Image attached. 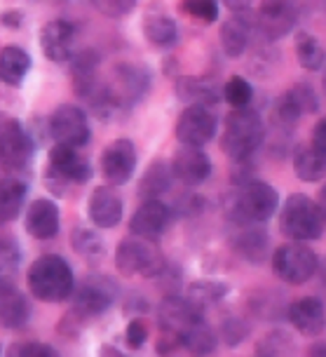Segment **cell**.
<instances>
[{
  "label": "cell",
  "instance_id": "cell-1",
  "mask_svg": "<svg viewBox=\"0 0 326 357\" xmlns=\"http://www.w3.org/2000/svg\"><path fill=\"white\" fill-rule=\"evenodd\" d=\"M279 209V193L261 178H242L226 200V216L235 226H251L272 219Z\"/></svg>",
  "mask_w": 326,
  "mask_h": 357
},
{
  "label": "cell",
  "instance_id": "cell-2",
  "mask_svg": "<svg viewBox=\"0 0 326 357\" xmlns=\"http://www.w3.org/2000/svg\"><path fill=\"white\" fill-rule=\"evenodd\" d=\"M265 139V123L256 108L242 106L233 108L223 123L221 134V151L230 160L247 162L256 151L261 149Z\"/></svg>",
  "mask_w": 326,
  "mask_h": 357
},
{
  "label": "cell",
  "instance_id": "cell-3",
  "mask_svg": "<svg viewBox=\"0 0 326 357\" xmlns=\"http://www.w3.org/2000/svg\"><path fill=\"white\" fill-rule=\"evenodd\" d=\"M29 289L42 303H61L73 296L75 275L68 261L59 254H42L26 273Z\"/></svg>",
  "mask_w": 326,
  "mask_h": 357
},
{
  "label": "cell",
  "instance_id": "cell-4",
  "mask_svg": "<svg viewBox=\"0 0 326 357\" xmlns=\"http://www.w3.org/2000/svg\"><path fill=\"white\" fill-rule=\"evenodd\" d=\"M326 219L319 202L305 193H291L279 209V231L296 242H312L324 235Z\"/></svg>",
  "mask_w": 326,
  "mask_h": 357
},
{
  "label": "cell",
  "instance_id": "cell-5",
  "mask_svg": "<svg viewBox=\"0 0 326 357\" xmlns=\"http://www.w3.org/2000/svg\"><path fill=\"white\" fill-rule=\"evenodd\" d=\"M115 268H118L120 275L134 278L141 275L148 280H155L160 275L167 261H164L162 252L157 250L155 240H146V238H125L120 240V245L115 247Z\"/></svg>",
  "mask_w": 326,
  "mask_h": 357
},
{
  "label": "cell",
  "instance_id": "cell-6",
  "mask_svg": "<svg viewBox=\"0 0 326 357\" xmlns=\"http://www.w3.org/2000/svg\"><path fill=\"white\" fill-rule=\"evenodd\" d=\"M92 162L75 146L54 144L47 158V183L49 190L63 193V186H78L92 178Z\"/></svg>",
  "mask_w": 326,
  "mask_h": 357
},
{
  "label": "cell",
  "instance_id": "cell-7",
  "mask_svg": "<svg viewBox=\"0 0 326 357\" xmlns=\"http://www.w3.org/2000/svg\"><path fill=\"white\" fill-rule=\"evenodd\" d=\"M319 257L305 242H286L272 252V273L286 284H305L317 275Z\"/></svg>",
  "mask_w": 326,
  "mask_h": 357
},
{
  "label": "cell",
  "instance_id": "cell-8",
  "mask_svg": "<svg viewBox=\"0 0 326 357\" xmlns=\"http://www.w3.org/2000/svg\"><path fill=\"white\" fill-rule=\"evenodd\" d=\"M148 89H150V73L146 71L141 63H132V61L118 63L113 68L111 80H106V92L115 113L132 108L137 101H141L146 97Z\"/></svg>",
  "mask_w": 326,
  "mask_h": 357
},
{
  "label": "cell",
  "instance_id": "cell-9",
  "mask_svg": "<svg viewBox=\"0 0 326 357\" xmlns=\"http://www.w3.org/2000/svg\"><path fill=\"white\" fill-rule=\"evenodd\" d=\"M36 142L17 118L0 116V165L10 172H24L33 160Z\"/></svg>",
  "mask_w": 326,
  "mask_h": 357
},
{
  "label": "cell",
  "instance_id": "cell-10",
  "mask_svg": "<svg viewBox=\"0 0 326 357\" xmlns=\"http://www.w3.org/2000/svg\"><path fill=\"white\" fill-rule=\"evenodd\" d=\"M118 298V287L108 275H87L73 291V312L78 320H92L111 308Z\"/></svg>",
  "mask_w": 326,
  "mask_h": 357
},
{
  "label": "cell",
  "instance_id": "cell-11",
  "mask_svg": "<svg viewBox=\"0 0 326 357\" xmlns=\"http://www.w3.org/2000/svg\"><path fill=\"white\" fill-rule=\"evenodd\" d=\"M298 10L293 0H261L256 10V33L265 43H277L293 31Z\"/></svg>",
  "mask_w": 326,
  "mask_h": 357
},
{
  "label": "cell",
  "instance_id": "cell-12",
  "mask_svg": "<svg viewBox=\"0 0 326 357\" xmlns=\"http://www.w3.org/2000/svg\"><path fill=\"white\" fill-rule=\"evenodd\" d=\"M219 132L214 106L188 104L176 120V139L183 146H207Z\"/></svg>",
  "mask_w": 326,
  "mask_h": 357
},
{
  "label": "cell",
  "instance_id": "cell-13",
  "mask_svg": "<svg viewBox=\"0 0 326 357\" xmlns=\"http://www.w3.org/2000/svg\"><path fill=\"white\" fill-rule=\"evenodd\" d=\"M49 137L54 139V144H66L82 149L89 142V120L87 113L75 104H61L52 111V116L47 120Z\"/></svg>",
  "mask_w": 326,
  "mask_h": 357
},
{
  "label": "cell",
  "instance_id": "cell-14",
  "mask_svg": "<svg viewBox=\"0 0 326 357\" xmlns=\"http://www.w3.org/2000/svg\"><path fill=\"white\" fill-rule=\"evenodd\" d=\"M137 146L130 139H115L101 153V174L108 186H125L137 169Z\"/></svg>",
  "mask_w": 326,
  "mask_h": 357
},
{
  "label": "cell",
  "instance_id": "cell-15",
  "mask_svg": "<svg viewBox=\"0 0 326 357\" xmlns=\"http://www.w3.org/2000/svg\"><path fill=\"white\" fill-rule=\"evenodd\" d=\"M202 317V310L190 301L188 296H176V294H167L164 301L160 303L157 308V324L162 334H171L181 341V336L188 331L193 324ZM183 346V343H181Z\"/></svg>",
  "mask_w": 326,
  "mask_h": 357
},
{
  "label": "cell",
  "instance_id": "cell-16",
  "mask_svg": "<svg viewBox=\"0 0 326 357\" xmlns=\"http://www.w3.org/2000/svg\"><path fill=\"white\" fill-rule=\"evenodd\" d=\"M171 172H174L176 181H181L188 188H195L212 176V158L207 155V151H202V146L181 144V149L171 158Z\"/></svg>",
  "mask_w": 326,
  "mask_h": 357
},
{
  "label": "cell",
  "instance_id": "cell-17",
  "mask_svg": "<svg viewBox=\"0 0 326 357\" xmlns=\"http://www.w3.org/2000/svg\"><path fill=\"white\" fill-rule=\"evenodd\" d=\"M171 226V209L160 197L143 200V205L132 214L130 231L132 235L146 240H157L169 231Z\"/></svg>",
  "mask_w": 326,
  "mask_h": 357
},
{
  "label": "cell",
  "instance_id": "cell-18",
  "mask_svg": "<svg viewBox=\"0 0 326 357\" xmlns=\"http://www.w3.org/2000/svg\"><path fill=\"white\" fill-rule=\"evenodd\" d=\"M254 36H256V17L249 15V10L233 12V17H228L219 31L221 50L230 59H240L249 50Z\"/></svg>",
  "mask_w": 326,
  "mask_h": 357
},
{
  "label": "cell",
  "instance_id": "cell-19",
  "mask_svg": "<svg viewBox=\"0 0 326 357\" xmlns=\"http://www.w3.org/2000/svg\"><path fill=\"white\" fill-rule=\"evenodd\" d=\"M286 320L300 336H319L326 329V305L319 296H300L289 303Z\"/></svg>",
  "mask_w": 326,
  "mask_h": 357
},
{
  "label": "cell",
  "instance_id": "cell-20",
  "mask_svg": "<svg viewBox=\"0 0 326 357\" xmlns=\"http://www.w3.org/2000/svg\"><path fill=\"white\" fill-rule=\"evenodd\" d=\"M40 47L49 61L63 63L75 54V26L66 19H54L40 29Z\"/></svg>",
  "mask_w": 326,
  "mask_h": 357
},
{
  "label": "cell",
  "instance_id": "cell-21",
  "mask_svg": "<svg viewBox=\"0 0 326 357\" xmlns=\"http://www.w3.org/2000/svg\"><path fill=\"white\" fill-rule=\"evenodd\" d=\"M125 207L120 197L111 186H99L89 193L87 216L94 223V228H115L123 221Z\"/></svg>",
  "mask_w": 326,
  "mask_h": 357
},
{
  "label": "cell",
  "instance_id": "cell-22",
  "mask_svg": "<svg viewBox=\"0 0 326 357\" xmlns=\"http://www.w3.org/2000/svg\"><path fill=\"white\" fill-rule=\"evenodd\" d=\"M59 207L56 202L47 200V197H38L26 209V216H24V226H26V233L36 240H52L59 233Z\"/></svg>",
  "mask_w": 326,
  "mask_h": 357
},
{
  "label": "cell",
  "instance_id": "cell-23",
  "mask_svg": "<svg viewBox=\"0 0 326 357\" xmlns=\"http://www.w3.org/2000/svg\"><path fill=\"white\" fill-rule=\"evenodd\" d=\"M176 97L188 104L216 106L223 99V87L212 75H181L176 80Z\"/></svg>",
  "mask_w": 326,
  "mask_h": 357
},
{
  "label": "cell",
  "instance_id": "cell-24",
  "mask_svg": "<svg viewBox=\"0 0 326 357\" xmlns=\"http://www.w3.org/2000/svg\"><path fill=\"white\" fill-rule=\"evenodd\" d=\"M31 320V303L17 287H0V327L22 329Z\"/></svg>",
  "mask_w": 326,
  "mask_h": 357
},
{
  "label": "cell",
  "instance_id": "cell-25",
  "mask_svg": "<svg viewBox=\"0 0 326 357\" xmlns=\"http://www.w3.org/2000/svg\"><path fill=\"white\" fill-rule=\"evenodd\" d=\"M261 223H251V226H240V233L233 235V247L242 259L249 264H263L267 247H270V238L265 231H261Z\"/></svg>",
  "mask_w": 326,
  "mask_h": 357
},
{
  "label": "cell",
  "instance_id": "cell-26",
  "mask_svg": "<svg viewBox=\"0 0 326 357\" xmlns=\"http://www.w3.org/2000/svg\"><path fill=\"white\" fill-rule=\"evenodd\" d=\"M29 186L24 178L3 176L0 178V223H10L22 214L26 205Z\"/></svg>",
  "mask_w": 326,
  "mask_h": 357
},
{
  "label": "cell",
  "instance_id": "cell-27",
  "mask_svg": "<svg viewBox=\"0 0 326 357\" xmlns=\"http://www.w3.org/2000/svg\"><path fill=\"white\" fill-rule=\"evenodd\" d=\"M31 71V56L19 45H5L0 50V82L19 87Z\"/></svg>",
  "mask_w": 326,
  "mask_h": 357
},
{
  "label": "cell",
  "instance_id": "cell-28",
  "mask_svg": "<svg viewBox=\"0 0 326 357\" xmlns=\"http://www.w3.org/2000/svg\"><path fill=\"white\" fill-rule=\"evenodd\" d=\"M146 40L155 47H171L178 40V26L176 22L164 12H146L141 22Z\"/></svg>",
  "mask_w": 326,
  "mask_h": 357
},
{
  "label": "cell",
  "instance_id": "cell-29",
  "mask_svg": "<svg viewBox=\"0 0 326 357\" xmlns=\"http://www.w3.org/2000/svg\"><path fill=\"white\" fill-rule=\"evenodd\" d=\"M291 162H293V174H296L300 181H310L315 183L319 178L326 176V162L322 160V155L305 144H300L293 149V155H291Z\"/></svg>",
  "mask_w": 326,
  "mask_h": 357
},
{
  "label": "cell",
  "instance_id": "cell-30",
  "mask_svg": "<svg viewBox=\"0 0 326 357\" xmlns=\"http://www.w3.org/2000/svg\"><path fill=\"white\" fill-rule=\"evenodd\" d=\"M171 183H174V172H171V162H153L146 174L139 183V195L143 200H150V197H162L164 193H169Z\"/></svg>",
  "mask_w": 326,
  "mask_h": 357
},
{
  "label": "cell",
  "instance_id": "cell-31",
  "mask_svg": "<svg viewBox=\"0 0 326 357\" xmlns=\"http://www.w3.org/2000/svg\"><path fill=\"white\" fill-rule=\"evenodd\" d=\"M181 343H183V348L193 355H212L216 353V348H219V334L214 331L212 324H207L204 317H200V320L181 336Z\"/></svg>",
  "mask_w": 326,
  "mask_h": 357
},
{
  "label": "cell",
  "instance_id": "cell-32",
  "mask_svg": "<svg viewBox=\"0 0 326 357\" xmlns=\"http://www.w3.org/2000/svg\"><path fill=\"white\" fill-rule=\"evenodd\" d=\"M296 59L305 71H322L326 66V50L308 31H300L296 36Z\"/></svg>",
  "mask_w": 326,
  "mask_h": 357
},
{
  "label": "cell",
  "instance_id": "cell-33",
  "mask_svg": "<svg viewBox=\"0 0 326 357\" xmlns=\"http://www.w3.org/2000/svg\"><path fill=\"white\" fill-rule=\"evenodd\" d=\"M228 291V284L219 282V280H197L188 287V298L204 312V308H212V305L223 301Z\"/></svg>",
  "mask_w": 326,
  "mask_h": 357
},
{
  "label": "cell",
  "instance_id": "cell-34",
  "mask_svg": "<svg viewBox=\"0 0 326 357\" xmlns=\"http://www.w3.org/2000/svg\"><path fill=\"white\" fill-rule=\"evenodd\" d=\"M71 245H73V250L87 261H101L106 254V245H104V240H101V235H97L92 228H85V226L73 228Z\"/></svg>",
  "mask_w": 326,
  "mask_h": 357
},
{
  "label": "cell",
  "instance_id": "cell-35",
  "mask_svg": "<svg viewBox=\"0 0 326 357\" xmlns=\"http://www.w3.org/2000/svg\"><path fill=\"white\" fill-rule=\"evenodd\" d=\"M19 266H22V250L12 238H0V287H15Z\"/></svg>",
  "mask_w": 326,
  "mask_h": 357
},
{
  "label": "cell",
  "instance_id": "cell-36",
  "mask_svg": "<svg viewBox=\"0 0 326 357\" xmlns=\"http://www.w3.org/2000/svg\"><path fill=\"white\" fill-rule=\"evenodd\" d=\"M223 99H226L233 108L251 106V99H254L251 82L247 78H242V75H233V78L223 85Z\"/></svg>",
  "mask_w": 326,
  "mask_h": 357
},
{
  "label": "cell",
  "instance_id": "cell-37",
  "mask_svg": "<svg viewBox=\"0 0 326 357\" xmlns=\"http://www.w3.org/2000/svg\"><path fill=\"white\" fill-rule=\"evenodd\" d=\"M296 350V343L286 331H270L256 343V355H289Z\"/></svg>",
  "mask_w": 326,
  "mask_h": 357
},
{
  "label": "cell",
  "instance_id": "cell-38",
  "mask_svg": "<svg viewBox=\"0 0 326 357\" xmlns=\"http://www.w3.org/2000/svg\"><path fill=\"white\" fill-rule=\"evenodd\" d=\"M178 10L202 24H214L219 19V3L216 0H181Z\"/></svg>",
  "mask_w": 326,
  "mask_h": 357
},
{
  "label": "cell",
  "instance_id": "cell-39",
  "mask_svg": "<svg viewBox=\"0 0 326 357\" xmlns=\"http://www.w3.org/2000/svg\"><path fill=\"white\" fill-rule=\"evenodd\" d=\"M286 94H289L291 101L296 104V108L303 116H310V113L319 111V97L310 82H296L291 89H286Z\"/></svg>",
  "mask_w": 326,
  "mask_h": 357
},
{
  "label": "cell",
  "instance_id": "cell-40",
  "mask_svg": "<svg viewBox=\"0 0 326 357\" xmlns=\"http://www.w3.org/2000/svg\"><path fill=\"white\" fill-rule=\"evenodd\" d=\"M94 10H99L101 15L108 19H123L137 8L139 0H89Z\"/></svg>",
  "mask_w": 326,
  "mask_h": 357
},
{
  "label": "cell",
  "instance_id": "cell-41",
  "mask_svg": "<svg viewBox=\"0 0 326 357\" xmlns=\"http://www.w3.org/2000/svg\"><path fill=\"white\" fill-rule=\"evenodd\" d=\"M8 355L10 357H54L56 350L40 341H22V343H12L8 348Z\"/></svg>",
  "mask_w": 326,
  "mask_h": 357
},
{
  "label": "cell",
  "instance_id": "cell-42",
  "mask_svg": "<svg viewBox=\"0 0 326 357\" xmlns=\"http://www.w3.org/2000/svg\"><path fill=\"white\" fill-rule=\"evenodd\" d=\"M251 331V327L242 320V317H228L226 322L221 324V336L226 339L228 346H238L247 339V334Z\"/></svg>",
  "mask_w": 326,
  "mask_h": 357
},
{
  "label": "cell",
  "instance_id": "cell-43",
  "mask_svg": "<svg viewBox=\"0 0 326 357\" xmlns=\"http://www.w3.org/2000/svg\"><path fill=\"white\" fill-rule=\"evenodd\" d=\"M125 341L130 348H141L146 341H148V329H146V324L141 320H132L130 324H127L125 329Z\"/></svg>",
  "mask_w": 326,
  "mask_h": 357
},
{
  "label": "cell",
  "instance_id": "cell-44",
  "mask_svg": "<svg viewBox=\"0 0 326 357\" xmlns=\"http://www.w3.org/2000/svg\"><path fill=\"white\" fill-rule=\"evenodd\" d=\"M312 149H315L319 155H322V160L326 162V116L319 118V123L312 127Z\"/></svg>",
  "mask_w": 326,
  "mask_h": 357
},
{
  "label": "cell",
  "instance_id": "cell-45",
  "mask_svg": "<svg viewBox=\"0 0 326 357\" xmlns=\"http://www.w3.org/2000/svg\"><path fill=\"white\" fill-rule=\"evenodd\" d=\"M221 3L226 5L230 12H247V10H251L254 0H221Z\"/></svg>",
  "mask_w": 326,
  "mask_h": 357
},
{
  "label": "cell",
  "instance_id": "cell-46",
  "mask_svg": "<svg viewBox=\"0 0 326 357\" xmlns=\"http://www.w3.org/2000/svg\"><path fill=\"white\" fill-rule=\"evenodd\" d=\"M22 17H24L22 12H5V15L0 17V19H3V24H5V26L17 29V26H22V22H24Z\"/></svg>",
  "mask_w": 326,
  "mask_h": 357
},
{
  "label": "cell",
  "instance_id": "cell-47",
  "mask_svg": "<svg viewBox=\"0 0 326 357\" xmlns=\"http://www.w3.org/2000/svg\"><path fill=\"white\" fill-rule=\"evenodd\" d=\"M317 202H319V209H322V214H324V219H326V183L322 188H319V197H317Z\"/></svg>",
  "mask_w": 326,
  "mask_h": 357
},
{
  "label": "cell",
  "instance_id": "cell-48",
  "mask_svg": "<svg viewBox=\"0 0 326 357\" xmlns=\"http://www.w3.org/2000/svg\"><path fill=\"white\" fill-rule=\"evenodd\" d=\"M308 355H326V343H312L308 348Z\"/></svg>",
  "mask_w": 326,
  "mask_h": 357
},
{
  "label": "cell",
  "instance_id": "cell-49",
  "mask_svg": "<svg viewBox=\"0 0 326 357\" xmlns=\"http://www.w3.org/2000/svg\"><path fill=\"white\" fill-rule=\"evenodd\" d=\"M322 89H324V94H326V71H324V75H322Z\"/></svg>",
  "mask_w": 326,
  "mask_h": 357
},
{
  "label": "cell",
  "instance_id": "cell-50",
  "mask_svg": "<svg viewBox=\"0 0 326 357\" xmlns=\"http://www.w3.org/2000/svg\"><path fill=\"white\" fill-rule=\"evenodd\" d=\"M0 350H3V348H0Z\"/></svg>",
  "mask_w": 326,
  "mask_h": 357
}]
</instances>
